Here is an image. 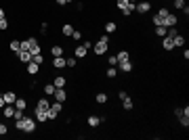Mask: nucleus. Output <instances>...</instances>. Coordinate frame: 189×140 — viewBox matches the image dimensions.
<instances>
[{
	"label": "nucleus",
	"instance_id": "39448f33",
	"mask_svg": "<svg viewBox=\"0 0 189 140\" xmlns=\"http://www.w3.org/2000/svg\"><path fill=\"white\" fill-rule=\"evenodd\" d=\"M149 8H151V2H139V4H134V11H137V13H141V15H145L147 11H149Z\"/></svg>",
	"mask_w": 189,
	"mask_h": 140
},
{
	"label": "nucleus",
	"instance_id": "cd10ccee",
	"mask_svg": "<svg viewBox=\"0 0 189 140\" xmlns=\"http://www.w3.org/2000/svg\"><path fill=\"white\" fill-rule=\"evenodd\" d=\"M32 61H34V63H38V65H42V63H44V55H42V52H38V55L32 56Z\"/></svg>",
	"mask_w": 189,
	"mask_h": 140
},
{
	"label": "nucleus",
	"instance_id": "f257e3e1",
	"mask_svg": "<svg viewBox=\"0 0 189 140\" xmlns=\"http://www.w3.org/2000/svg\"><path fill=\"white\" fill-rule=\"evenodd\" d=\"M15 128L17 130H21V132H25V134H34L36 132V121L34 117H23L21 119H15Z\"/></svg>",
	"mask_w": 189,
	"mask_h": 140
},
{
	"label": "nucleus",
	"instance_id": "603ef678",
	"mask_svg": "<svg viewBox=\"0 0 189 140\" xmlns=\"http://www.w3.org/2000/svg\"><path fill=\"white\" fill-rule=\"evenodd\" d=\"M67 2H71V0H67Z\"/></svg>",
	"mask_w": 189,
	"mask_h": 140
},
{
	"label": "nucleus",
	"instance_id": "2eb2a0df",
	"mask_svg": "<svg viewBox=\"0 0 189 140\" xmlns=\"http://www.w3.org/2000/svg\"><path fill=\"white\" fill-rule=\"evenodd\" d=\"M116 59H118V63H122V61H128V59H130V52H128V50H120Z\"/></svg>",
	"mask_w": 189,
	"mask_h": 140
},
{
	"label": "nucleus",
	"instance_id": "4be33fe9",
	"mask_svg": "<svg viewBox=\"0 0 189 140\" xmlns=\"http://www.w3.org/2000/svg\"><path fill=\"white\" fill-rule=\"evenodd\" d=\"M50 55H53V56H63V48L57 44V46H53V48H50Z\"/></svg>",
	"mask_w": 189,
	"mask_h": 140
},
{
	"label": "nucleus",
	"instance_id": "a211bd4d",
	"mask_svg": "<svg viewBox=\"0 0 189 140\" xmlns=\"http://www.w3.org/2000/svg\"><path fill=\"white\" fill-rule=\"evenodd\" d=\"M162 46H164V50H172V48H175L172 40H170V38H166V36H164V40H162Z\"/></svg>",
	"mask_w": 189,
	"mask_h": 140
},
{
	"label": "nucleus",
	"instance_id": "f8f14e48",
	"mask_svg": "<svg viewBox=\"0 0 189 140\" xmlns=\"http://www.w3.org/2000/svg\"><path fill=\"white\" fill-rule=\"evenodd\" d=\"M118 65H120V71H124V73L133 71V63H130V59H128V61H122V63H118Z\"/></svg>",
	"mask_w": 189,
	"mask_h": 140
},
{
	"label": "nucleus",
	"instance_id": "72a5a7b5",
	"mask_svg": "<svg viewBox=\"0 0 189 140\" xmlns=\"http://www.w3.org/2000/svg\"><path fill=\"white\" fill-rule=\"evenodd\" d=\"M154 25H164V17L155 15V17H154Z\"/></svg>",
	"mask_w": 189,
	"mask_h": 140
},
{
	"label": "nucleus",
	"instance_id": "f03ea898",
	"mask_svg": "<svg viewBox=\"0 0 189 140\" xmlns=\"http://www.w3.org/2000/svg\"><path fill=\"white\" fill-rule=\"evenodd\" d=\"M107 46H109V36L107 34H103L101 36V40H99V42H95L92 44V48H95V55H105V52H107Z\"/></svg>",
	"mask_w": 189,
	"mask_h": 140
},
{
	"label": "nucleus",
	"instance_id": "ddd939ff",
	"mask_svg": "<svg viewBox=\"0 0 189 140\" xmlns=\"http://www.w3.org/2000/svg\"><path fill=\"white\" fill-rule=\"evenodd\" d=\"M38 69H40V65H38V63H34V61H29V63H28V73H29V75H36Z\"/></svg>",
	"mask_w": 189,
	"mask_h": 140
},
{
	"label": "nucleus",
	"instance_id": "8fccbe9b",
	"mask_svg": "<svg viewBox=\"0 0 189 140\" xmlns=\"http://www.w3.org/2000/svg\"><path fill=\"white\" fill-rule=\"evenodd\" d=\"M0 19H4V11L2 8H0Z\"/></svg>",
	"mask_w": 189,
	"mask_h": 140
},
{
	"label": "nucleus",
	"instance_id": "3c124183",
	"mask_svg": "<svg viewBox=\"0 0 189 140\" xmlns=\"http://www.w3.org/2000/svg\"><path fill=\"white\" fill-rule=\"evenodd\" d=\"M128 2H134V0H128Z\"/></svg>",
	"mask_w": 189,
	"mask_h": 140
},
{
	"label": "nucleus",
	"instance_id": "393cba45",
	"mask_svg": "<svg viewBox=\"0 0 189 140\" xmlns=\"http://www.w3.org/2000/svg\"><path fill=\"white\" fill-rule=\"evenodd\" d=\"M55 90H57L55 84H46V86H44V94H49V96H53V94H55Z\"/></svg>",
	"mask_w": 189,
	"mask_h": 140
},
{
	"label": "nucleus",
	"instance_id": "7c9ffc66",
	"mask_svg": "<svg viewBox=\"0 0 189 140\" xmlns=\"http://www.w3.org/2000/svg\"><path fill=\"white\" fill-rule=\"evenodd\" d=\"M179 123H181L183 128H187L189 126V115H181V117H179Z\"/></svg>",
	"mask_w": 189,
	"mask_h": 140
},
{
	"label": "nucleus",
	"instance_id": "9d476101",
	"mask_svg": "<svg viewBox=\"0 0 189 140\" xmlns=\"http://www.w3.org/2000/svg\"><path fill=\"white\" fill-rule=\"evenodd\" d=\"M53 67H55V69L67 67V65H65V59H63V56H53Z\"/></svg>",
	"mask_w": 189,
	"mask_h": 140
},
{
	"label": "nucleus",
	"instance_id": "79ce46f5",
	"mask_svg": "<svg viewBox=\"0 0 189 140\" xmlns=\"http://www.w3.org/2000/svg\"><path fill=\"white\" fill-rule=\"evenodd\" d=\"M185 7V2L183 0H175V8H183Z\"/></svg>",
	"mask_w": 189,
	"mask_h": 140
},
{
	"label": "nucleus",
	"instance_id": "9b49d317",
	"mask_svg": "<svg viewBox=\"0 0 189 140\" xmlns=\"http://www.w3.org/2000/svg\"><path fill=\"white\" fill-rule=\"evenodd\" d=\"M2 96L7 100V105H15V100H17V94H15V92H4Z\"/></svg>",
	"mask_w": 189,
	"mask_h": 140
},
{
	"label": "nucleus",
	"instance_id": "c85d7f7f",
	"mask_svg": "<svg viewBox=\"0 0 189 140\" xmlns=\"http://www.w3.org/2000/svg\"><path fill=\"white\" fill-rule=\"evenodd\" d=\"M155 34L160 36V38H164V36H166V27H164V25H155Z\"/></svg>",
	"mask_w": 189,
	"mask_h": 140
},
{
	"label": "nucleus",
	"instance_id": "20e7f679",
	"mask_svg": "<svg viewBox=\"0 0 189 140\" xmlns=\"http://www.w3.org/2000/svg\"><path fill=\"white\" fill-rule=\"evenodd\" d=\"M17 59H19L21 63L28 65L29 61H32V52H29V50H19V52H17Z\"/></svg>",
	"mask_w": 189,
	"mask_h": 140
},
{
	"label": "nucleus",
	"instance_id": "09e8293b",
	"mask_svg": "<svg viewBox=\"0 0 189 140\" xmlns=\"http://www.w3.org/2000/svg\"><path fill=\"white\" fill-rule=\"evenodd\" d=\"M57 4H67V0H55Z\"/></svg>",
	"mask_w": 189,
	"mask_h": 140
},
{
	"label": "nucleus",
	"instance_id": "49530a36",
	"mask_svg": "<svg viewBox=\"0 0 189 140\" xmlns=\"http://www.w3.org/2000/svg\"><path fill=\"white\" fill-rule=\"evenodd\" d=\"M175 115H176V117H181V115H183V109H181V107H179V109H175Z\"/></svg>",
	"mask_w": 189,
	"mask_h": 140
},
{
	"label": "nucleus",
	"instance_id": "de8ad7c7",
	"mask_svg": "<svg viewBox=\"0 0 189 140\" xmlns=\"http://www.w3.org/2000/svg\"><path fill=\"white\" fill-rule=\"evenodd\" d=\"M4 105H7V100H4V96H0V109H4Z\"/></svg>",
	"mask_w": 189,
	"mask_h": 140
},
{
	"label": "nucleus",
	"instance_id": "bb28decb",
	"mask_svg": "<svg viewBox=\"0 0 189 140\" xmlns=\"http://www.w3.org/2000/svg\"><path fill=\"white\" fill-rule=\"evenodd\" d=\"M122 13H124L126 17H128V15H133V13H134V2H128V7H126Z\"/></svg>",
	"mask_w": 189,
	"mask_h": 140
},
{
	"label": "nucleus",
	"instance_id": "a18cd8bd",
	"mask_svg": "<svg viewBox=\"0 0 189 140\" xmlns=\"http://www.w3.org/2000/svg\"><path fill=\"white\" fill-rule=\"evenodd\" d=\"M118 96H120V100H126V98H128V94H126V92L122 90V92H120V94H118Z\"/></svg>",
	"mask_w": 189,
	"mask_h": 140
},
{
	"label": "nucleus",
	"instance_id": "f704fd0d",
	"mask_svg": "<svg viewBox=\"0 0 189 140\" xmlns=\"http://www.w3.org/2000/svg\"><path fill=\"white\" fill-rule=\"evenodd\" d=\"M118 75V69H116V67H109V69H107V77H116Z\"/></svg>",
	"mask_w": 189,
	"mask_h": 140
},
{
	"label": "nucleus",
	"instance_id": "b1692460",
	"mask_svg": "<svg viewBox=\"0 0 189 140\" xmlns=\"http://www.w3.org/2000/svg\"><path fill=\"white\" fill-rule=\"evenodd\" d=\"M95 100H97L99 105H103V103H107V94L105 92H99L97 96H95Z\"/></svg>",
	"mask_w": 189,
	"mask_h": 140
},
{
	"label": "nucleus",
	"instance_id": "aec40b11",
	"mask_svg": "<svg viewBox=\"0 0 189 140\" xmlns=\"http://www.w3.org/2000/svg\"><path fill=\"white\" fill-rule=\"evenodd\" d=\"M172 44H175V46H183V44H185V38H183L181 34H176L175 38H172Z\"/></svg>",
	"mask_w": 189,
	"mask_h": 140
},
{
	"label": "nucleus",
	"instance_id": "c03bdc74",
	"mask_svg": "<svg viewBox=\"0 0 189 140\" xmlns=\"http://www.w3.org/2000/svg\"><path fill=\"white\" fill-rule=\"evenodd\" d=\"M158 15H160V17H166V15H168V8H160V11H158Z\"/></svg>",
	"mask_w": 189,
	"mask_h": 140
},
{
	"label": "nucleus",
	"instance_id": "dca6fc26",
	"mask_svg": "<svg viewBox=\"0 0 189 140\" xmlns=\"http://www.w3.org/2000/svg\"><path fill=\"white\" fill-rule=\"evenodd\" d=\"M53 84H55V88H65V86H67V80H65V77H55V82H53Z\"/></svg>",
	"mask_w": 189,
	"mask_h": 140
},
{
	"label": "nucleus",
	"instance_id": "423d86ee",
	"mask_svg": "<svg viewBox=\"0 0 189 140\" xmlns=\"http://www.w3.org/2000/svg\"><path fill=\"white\" fill-rule=\"evenodd\" d=\"M175 25H176V17L172 13H168L164 17V27H175Z\"/></svg>",
	"mask_w": 189,
	"mask_h": 140
},
{
	"label": "nucleus",
	"instance_id": "c756f323",
	"mask_svg": "<svg viewBox=\"0 0 189 140\" xmlns=\"http://www.w3.org/2000/svg\"><path fill=\"white\" fill-rule=\"evenodd\" d=\"M19 48H21L19 40H11V50H15V55H17V52H19Z\"/></svg>",
	"mask_w": 189,
	"mask_h": 140
},
{
	"label": "nucleus",
	"instance_id": "7ed1b4c3",
	"mask_svg": "<svg viewBox=\"0 0 189 140\" xmlns=\"http://www.w3.org/2000/svg\"><path fill=\"white\" fill-rule=\"evenodd\" d=\"M61 109H63V103H59V100L50 103L49 111H46V119H57V115L61 113Z\"/></svg>",
	"mask_w": 189,
	"mask_h": 140
},
{
	"label": "nucleus",
	"instance_id": "412c9836",
	"mask_svg": "<svg viewBox=\"0 0 189 140\" xmlns=\"http://www.w3.org/2000/svg\"><path fill=\"white\" fill-rule=\"evenodd\" d=\"M25 107H28V103H25L23 98H17V100H15V109H21V111H25Z\"/></svg>",
	"mask_w": 189,
	"mask_h": 140
},
{
	"label": "nucleus",
	"instance_id": "4c0bfd02",
	"mask_svg": "<svg viewBox=\"0 0 189 140\" xmlns=\"http://www.w3.org/2000/svg\"><path fill=\"white\" fill-rule=\"evenodd\" d=\"M71 38H74V40H82V31H78V29H74V34H71Z\"/></svg>",
	"mask_w": 189,
	"mask_h": 140
},
{
	"label": "nucleus",
	"instance_id": "f3484780",
	"mask_svg": "<svg viewBox=\"0 0 189 140\" xmlns=\"http://www.w3.org/2000/svg\"><path fill=\"white\" fill-rule=\"evenodd\" d=\"M34 117H36V121H46V111H38V109H36L34 111Z\"/></svg>",
	"mask_w": 189,
	"mask_h": 140
},
{
	"label": "nucleus",
	"instance_id": "1a4fd4ad",
	"mask_svg": "<svg viewBox=\"0 0 189 140\" xmlns=\"http://www.w3.org/2000/svg\"><path fill=\"white\" fill-rule=\"evenodd\" d=\"M105 121V117H99V115H91V117H88V126L91 128H97L99 123H103Z\"/></svg>",
	"mask_w": 189,
	"mask_h": 140
},
{
	"label": "nucleus",
	"instance_id": "6ab92c4d",
	"mask_svg": "<svg viewBox=\"0 0 189 140\" xmlns=\"http://www.w3.org/2000/svg\"><path fill=\"white\" fill-rule=\"evenodd\" d=\"M116 29H118V25H116L113 21H107V23H105V31H107V34H113Z\"/></svg>",
	"mask_w": 189,
	"mask_h": 140
},
{
	"label": "nucleus",
	"instance_id": "a878e982",
	"mask_svg": "<svg viewBox=\"0 0 189 140\" xmlns=\"http://www.w3.org/2000/svg\"><path fill=\"white\" fill-rule=\"evenodd\" d=\"M61 31H63V36H71V34H74V27H71L70 23H65V25H63V29H61Z\"/></svg>",
	"mask_w": 189,
	"mask_h": 140
},
{
	"label": "nucleus",
	"instance_id": "ea45409f",
	"mask_svg": "<svg viewBox=\"0 0 189 140\" xmlns=\"http://www.w3.org/2000/svg\"><path fill=\"white\" fill-rule=\"evenodd\" d=\"M15 119H21L23 117V111H21V109H15V115H13Z\"/></svg>",
	"mask_w": 189,
	"mask_h": 140
},
{
	"label": "nucleus",
	"instance_id": "6e6552de",
	"mask_svg": "<svg viewBox=\"0 0 189 140\" xmlns=\"http://www.w3.org/2000/svg\"><path fill=\"white\" fill-rule=\"evenodd\" d=\"M49 107H50V100H46V98H40V100L36 103V109H38V111H49Z\"/></svg>",
	"mask_w": 189,
	"mask_h": 140
},
{
	"label": "nucleus",
	"instance_id": "e433bc0d",
	"mask_svg": "<svg viewBox=\"0 0 189 140\" xmlns=\"http://www.w3.org/2000/svg\"><path fill=\"white\" fill-rule=\"evenodd\" d=\"M126 7H128V0H118V8L120 11H124Z\"/></svg>",
	"mask_w": 189,
	"mask_h": 140
},
{
	"label": "nucleus",
	"instance_id": "473e14b6",
	"mask_svg": "<svg viewBox=\"0 0 189 140\" xmlns=\"http://www.w3.org/2000/svg\"><path fill=\"white\" fill-rule=\"evenodd\" d=\"M122 105H124L126 111H130V109H133V100H130V98H126V100H122Z\"/></svg>",
	"mask_w": 189,
	"mask_h": 140
},
{
	"label": "nucleus",
	"instance_id": "5701e85b",
	"mask_svg": "<svg viewBox=\"0 0 189 140\" xmlns=\"http://www.w3.org/2000/svg\"><path fill=\"white\" fill-rule=\"evenodd\" d=\"M74 55H76V59H82V56H86V48H84V46H78V48L74 50Z\"/></svg>",
	"mask_w": 189,
	"mask_h": 140
},
{
	"label": "nucleus",
	"instance_id": "4468645a",
	"mask_svg": "<svg viewBox=\"0 0 189 140\" xmlns=\"http://www.w3.org/2000/svg\"><path fill=\"white\" fill-rule=\"evenodd\" d=\"M2 113H4V117H13L15 115V105H4Z\"/></svg>",
	"mask_w": 189,
	"mask_h": 140
},
{
	"label": "nucleus",
	"instance_id": "2f4dec72",
	"mask_svg": "<svg viewBox=\"0 0 189 140\" xmlns=\"http://www.w3.org/2000/svg\"><path fill=\"white\" fill-rule=\"evenodd\" d=\"M21 44V48L19 50H29V48H32V42H29V38H28V40H23V42H19Z\"/></svg>",
	"mask_w": 189,
	"mask_h": 140
},
{
	"label": "nucleus",
	"instance_id": "58836bf2",
	"mask_svg": "<svg viewBox=\"0 0 189 140\" xmlns=\"http://www.w3.org/2000/svg\"><path fill=\"white\" fill-rule=\"evenodd\" d=\"M8 27V21L7 19H0V29H2V31H4V29Z\"/></svg>",
	"mask_w": 189,
	"mask_h": 140
},
{
	"label": "nucleus",
	"instance_id": "0eeeda50",
	"mask_svg": "<svg viewBox=\"0 0 189 140\" xmlns=\"http://www.w3.org/2000/svg\"><path fill=\"white\" fill-rule=\"evenodd\" d=\"M53 96H55V100H59V103H63V100L67 98V92H65V88H57V90H55V94H53Z\"/></svg>",
	"mask_w": 189,
	"mask_h": 140
},
{
	"label": "nucleus",
	"instance_id": "c9c22d12",
	"mask_svg": "<svg viewBox=\"0 0 189 140\" xmlns=\"http://www.w3.org/2000/svg\"><path fill=\"white\" fill-rule=\"evenodd\" d=\"M65 65H67V67H76V56H71V59H65Z\"/></svg>",
	"mask_w": 189,
	"mask_h": 140
},
{
	"label": "nucleus",
	"instance_id": "37998d69",
	"mask_svg": "<svg viewBox=\"0 0 189 140\" xmlns=\"http://www.w3.org/2000/svg\"><path fill=\"white\" fill-rule=\"evenodd\" d=\"M82 46H84L86 50H88V48H92V42H91V40H84V44H82Z\"/></svg>",
	"mask_w": 189,
	"mask_h": 140
},
{
	"label": "nucleus",
	"instance_id": "a19ab883",
	"mask_svg": "<svg viewBox=\"0 0 189 140\" xmlns=\"http://www.w3.org/2000/svg\"><path fill=\"white\" fill-rule=\"evenodd\" d=\"M7 132H8V128L4 126V123H0V136H4Z\"/></svg>",
	"mask_w": 189,
	"mask_h": 140
}]
</instances>
